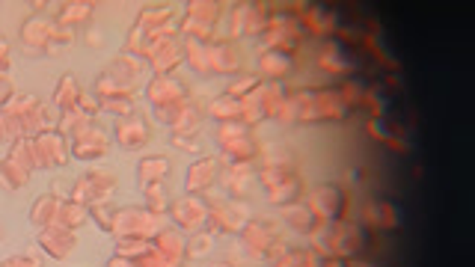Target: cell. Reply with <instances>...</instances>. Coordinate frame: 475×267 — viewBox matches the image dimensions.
Instances as JSON below:
<instances>
[{"label":"cell","instance_id":"6da1fadb","mask_svg":"<svg viewBox=\"0 0 475 267\" xmlns=\"http://www.w3.org/2000/svg\"><path fill=\"white\" fill-rule=\"evenodd\" d=\"M374 231L363 226L360 220H339V222H321V226L309 235V249H315L321 258H348L356 262L365 249L372 246Z\"/></svg>","mask_w":475,"mask_h":267},{"label":"cell","instance_id":"7a4b0ae2","mask_svg":"<svg viewBox=\"0 0 475 267\" xmlns=\"http://www.w3.org/2000/svg\"><path fill=\"white\" fill-rule=\"evenodd\" d=\"M297 104V125H342L354 116V107L336 86H315L291 92Z\"/></svg>","mask_w":475,"mask_h":267},{"label":"cell","instance_id":"3957f363","mask_svg":"<svg viewBox=\"0 0 475 267\" xmlns=\"http://www.w3.org/2000/svg\"><path fill=\"white\" fill-rule=\"evenodd\" d=\"M241 238H244V246L249 253H256L262 258H276L285 246H289V240H285V226L273 217H253L247 222V229L241 231Z\"/></svg>","mask_w":475,"mask_h":267},{"label":"cell","instance_id":"277c9868","mask_svg":"<svg viewBox=\"0 0 475 267\" xmlns=\"http://www.w3.org/2000/svg\"><path fill=\"white\" fill-rule=\"evenodd\" d=\"M306 205L315 211V217L321 222H339V220H348V211H351V193H348L342 184L324 181L309 193Z\"/></svg>","mask_w":475,"mask_h":267},{"label":"cell","instance_id":"5b68a950","mask_svg":"<svg viewBox=\"0 0 475 267\" xmlns=\"http://www.w3.org/2000/svg\"><path fill=\"white\" fill-rule=\"evenodd\" d=\"M318 66L333 77H351L360 68V57H356V44L345 42L342 36H333V39L324 42V48L318 51Z\"/></svg>","mask_w":475,"mask_h":267},{"label":"cell","instance_id":"8992f818","mask_svg":"<svg viewBox=\"0 0 475 267\" xmlns=\"http://www.w3.org/2000/svg\"><path fill=\"white\" fill-rule=\"evenodd\" d=\"M253 220V211L244 199H226L217 202V208L211 211L208 217V229L211 231H232V235H241L247 229V222Z\"/></svg>","mask_w":475,"mask_h":267},{"label":"cell","instance_id":"52a82bcc","mask_svg":"<svg viewBox=\"0 0 475 267\" xmlns=\"http://www.w3.org/2000/svg\"><path fill=\"white\" fill-rule=\"evenodd\" d=\"M360 222L372 231H398L401 229V211L389 199H369L363 205Z\"/></svg>","mask_w":475,"mask_h":267},{"label":"cell","instance_id":"ba28073f","mask_svg":"<svg viewBox=\"0 0 475 267\" xmlns=\"http://www.w3.org/2000/svg\"><path fill=\"white\" fill-rule=\"evenodd\" d=\"M297 66V53L294 51H280V48H262L258 53V68H262L265 80H282L291 75Z\"/></svg>","mask_w":475,"mask_h":267},{"label":"cell","instance_id":"9c48e42d","mask_svg":"<svg viewBox=\"0 0 475 267\" xmlns=\"http://www.w3.org/2000/svg\"><path fill=\"white\" fill-rule=\"evenodd\" d=\"M205 53H208V71H220V75H235L244 62L241 48L232 39L217 42L214 48H205Z\"/></svg>","mask_w":475,"mask_h":267},{"label":"cell","instance_id":"30bf717a","mask_svg":"<svg viewBox=\"0 0 475 267\" xmlns=\"http://www.w3.org/2000/svg\"><path fill=\"white\" fill-rule=\"evenodd\" d=\"M223 181H226V187H229V196L247 199L249 190H253V184L258 181V169H256V164H235V166L226 169Z\"/></svg>","mask_w":475,"mask_h":267},{"label":"cell","instance_id":"8fae6325","mask_svg":"<svg viewBox=\"0 0 475 267\" xmlns=\"http://www.w3.org/2000/svg\"><path fill=\"white\" fill-rule=\"evenodd\" d=\"M303 196H306V181H303L300 173H291L282 184L267 190V202L276 205V208H289L294 202H303Z\"/></svg>","mask_w":475,"mask_h":267},{"label":"cell","instance_id":"7c38bea8","mask_svg":"<svg viewBox=\"0 0 475 267\" xmlns=\"http://www.w3.org/2000/svg\"><path fill=\"white\" fill-rule=\"evenodd\" d=\"M282 220H285V226L294 229L297 235H312V231L321 226V220L315 217V211L306 205V199L294 202V205H289V208H282Z\"/></svg>","mask_w":475,"mask_h":267},{"label":"cell","instance_id":"4fadbf2b","mask_svg":"<svg viewBox=\"0 0 475 267\" xmlns=\"http://www.w3.org/2000/svg\"><path fill=\"white\" fill-rule=\"evenodd\" d=\"M208 217H211L208 202L196 199V196H191V199H184V202L175 205V220L182 222L184 229H202L205 222H208Z\"/></svg>","mask_w":475,"mask_h":267},{"label":"cell","instance_id":"5bb4252c","mask_svg":"<svg viewBox=\"0 0 475 267\" xmlns=\"http://www.w3.org/2000/svg\"><path fill=\"white\" fill-rule=\"evenodd\" d=\"M223 157H226L232 166L235 164H256V160L262 157V142H258L256 137L226 142V146H223Z\"/></svg>","mask_w":475,"mask_h":267},{"label":"cell","instance_id":"9a60e30c","mask_svg":"<svg viewBox=\"0 0 475 267\" xmlns=\"http://www.w3.org/2000/svg\"><path fill=\"white\" fill-rule=\"evenodd\" d=\"M262 166H280V169H297L300 157L289 142H271V146H262Z\"/></svg>","mask_w":475,"mask_h":267},{"label":"cell","instance_id":"2e32d148","mask_svg":"<svg viewBox=\"0 0 475 267\" xmlns=\"http://www.w3.org/2000/svg\"><path fill=\"white\" fill-rule=\"evenodd\" d=\"M220 178V160H199L191 175H187V190L199 193V190H208V187Z\"/></svg>","mask_w":475,"mask_h":267},{"label":"cell","instance_id":"e0dca14e","mask_svg":"<svg viewBox=\"0 0 475 267\" xmlns=\"http://www.w3.org/2000/svg\"><path fill=\"white\" fill-rule=\"evenodd\" d=\"M211 113L217 116L220 122H235V119L244 116V101L226 92V95H220V98H214L211 101Z\"/></svg>","mask_w":475,"mask_h":267},{"label":"cell","instance_id":"ac0fdd59","mask_svg":"<svg viewBox=\"0 0 475 267\" xmlns=\"http://www.w3.org/2000/svg\"><path fill=\"white\" fill-rule=\"evenodd\" d=\"M42 246L48 249L53 258H62V255H69L71 246H75V238H71L66 229H51L42 235Z\"/></svg>","mask_w":475,"mask_h":267},{"label":"cell","instance_id":"d6986e66","mask_svg":"<svg viewBox=\"0 0 475 267\" xmlns=\"http://www.w3.org/2000/svg\"><path fill=\"white\" fill-rule=\"evenodd\" d=\"M184 84H178V80H155V84H151V89H149V95L155 98L158 104H175V101H182L184 98Z\"/></svg>","mask_w":475,"mask_h":267},{"label":"cell","instance_id":"ffe728a7","mask_svg":"<svg viewBox=\"0 0 475 267\" xmlns=\"http://www.w3.org/2000/svg\"><path fill=\"white\" fill-rule=\"evenodd\" d=\"M312 255L315 253H312L309 246H285L280 255L271 258V262H273V267H309Z\"/></svg>","mask_w":475,"mask_h":267},{"label":"cell","instance_id":"44dd1931","mask_svg":"<svg viewBox=\"0 0 475 267\" xmlns=\"http://www.w3.org/2000/svg\"><path fill=\"white\" fill-rule=\"evenodd\" d=\"M360 107H369V110H372V119H383V116H389L392 101H389V95L383 92L380 86H369V92H365V98H363Z\"/></svg>","mask_w":475,"mask_h":267},{"label":"cell","instance_id":"7402d4cb","mask_svg":"<svg viewBox=\"0 0 475 267\" xmlns=\"http://www.w3.org/2000/svg\"><path fill=\"white\" fill-rule=\"evenodd\" d=\"M247 137H256V131L249 128L244 119H235V122H220L217 128V140L220 146H226V142H235V140H247Z\"/></svg>","mask_w":475,"mask_h":267},{"label":"cell","instance_id":"603a6c76","mask_svg":"<svg viewBox=\"0 0 475 267\" xmlns=\"http://www.w3.org/2000/svg\"><path fill=\"white\" fill-rule=\"evenodd\" d=\"M169 173V160L164 157H149L140 164V181H160Z\"/></svg>","mask_w":475,"mask_h":267},{"label":"cell","instance_id":"cb8c5ba5","mask_svg":"<svg viewBox=\"0 0 475 267\" xmlns=\"http://www.w3.org/2000/svg\"><path fill=\"white\" fill-rule=\"evenodd\" d=\"M262 80H265L262 75H241V77H235V80L229 84V95H235V98H241V101H244L247 95L256 92Z\"/></svg>","mask_w":475,"mask_h":267},{"label":"cell","instance_id":"d4e9b609","mask_svg":"<svg viewBox=\"0 0 475 267\" xmlns=\"http://www.w3.org/2000/svg\"><path fill=\"white\" fill-rule=\"evenodd\" d=\"M369 134L378 142H387V146H389V142L398 137V125H392L389 116H383V119H372L369 122Z\"/></svg>","mask_w":475,"mask_h":267},{"label":"cell","instance_id":"484cf974","mask_svg":"<svg viewBox=\"0 0 475 267\" xmlns=\"http://www.w3.org/2000/svg\"><path fill=\"white\" fill-rule=\"evenodd\" d=\"M119 140L125 142V146H137V142L149 140V128H146V122L134 119V122H128V125H122V128H119Z\"/></svg>","mask_w":475,"mask_h":267},{"label":"cell","instance_id":"4316f807","mask_svg":"<svg viewBox=\"0 0 475 267\" xmlns=\"http://www.w3.org/2000/svg\"><path fill=\"white\" fill-rule=\"evenodd\" d=\"M36 151H39V157L48 160V164H62V160H66V151H62L57 137H42L39 140V149H36Z\"/></svg>","mask_w":475,"mask_h":267},{"label":"cell","instance_id":"83f0119b","mask_svg":"<svg viewBox=\"0 0 475 267\" xmlns=\"http://www.w3.org/2000/svg\"><path fill=\"white\" fill-rule=\"evenodd\" d=\"M107 151V142L104 137H89V140H80L77 142V157H93V155H104Z\"/></svg>","mask_w":475,"mask_h":267},{"label":"cell","instance_id":"f1b7e54d","mask_svg":"<svg viewBox=\"0 0 475 267\" xmlns=\"http://www.w3.org/2000/svg\"><path fill=\"white\" fill-rule=\"evenodd\" d=\"M0 181H3L9 190H15V187H21L27 181V175L21 173V169H15L12 164H0Z\"/></svg>","mask_w":475,"mask_h":267},{"label":"cell","instance_id":"f546056e","mask_svg":"<svg viewBox=\"0 0 475 267\" xmlns=\"http://www.w3.org/2000/svg\"><path fill=\"white\" fill-rule=\"evenodd\" d=\"M249 9H253V3H241V6H235V12H232V33H235V36L247 33V24H249Z\"/></svg>","mask_w":475,"mask_h":267},{"label":"cell","instance_id":"4dcf8cb0","mask_svg":"<svg viewBox=\"0 0 475 267\" xmlns=\"http://www.w3.org/2000/svg\"><path fill=\"white\" fill-rule=\"evenodd\" d=\"M158 240H160V249H164V253L175 255V258H182V255H184V244H182V240H178V238L173 235V231H167V235H160Z\"/></svg>","mask_w":475,"mask_h":267},{"label":"cell","instance_id":"1f68e13d","mask_svg":"<svg viewBox=\"0 0 475 267\" xmlns=\"http://www.w3.org/2000/svg\"><path fill=\"white\" fill-rule=\"evenodd\" d=\"M196 125H199V110H196V107H182V116L175 119V128L191 131Z\"/></svg>","mask_w":475,"mask_h":267},{"label":"cell","instance_id":"d6a6232c","mask_svg":"<svg viewBox=\"0 0 475 267\" xmlns=\"http://www.w3.org/2000/svg\"><path fill=\"white\" fill-rule=\"evenodd\" d=\"M365 184V169L363 166H351L345 173V190L351 193V190H356V187H363Z\"/></svg>","mask_w":475,"mask_h":267},{"label":"cell","instance_id":"836d02e7","mask_svg":"<svg viewBox=\"0 0 475 267\" xmlns=\"http://www.w3.org/2000/svg\"><path fill=\"white\" fill-rule=\"evenodd\" d=\"M57 217H60L62 226H77V222L84 220V214H80V208H75V205H62L57 211Z\"/></svg>","mask_w":475,"mask_h":267},{"label":"cell","instance_id":"e575fe53","mask_svg":"<svg viewBox=\"0 0 475 267\" xmlns=\"http://www.w3.org/2000/svg\"><path fill=\"white\" fill-rule=\"evenodd\" d=\"M57 101L62 107L75 104V80H71V75H66V80H62V86L57 89Z\"/></svg>","mask_w":475,"mask_h":267},{"label":"cell","instance_id":"d590c367","mask_svg":"<svg viewBox=\"0 0 475 267\" xmlns=\"http://www.w3.org/2000/svg\"><path fill=\"white\" fill-rule=\"evenodd\" d=\"M51 214H53V199H51V196H42V199L36 202V208H33V220L36 222H45Z\"/></svg>","mask_w":475,"mask_h":267},{"label":"cell","instance_id":"8d00e7d4","mask_svg":"<svg viewBox=\"0 0 475 267\" xmlns=\"http://www.w3.org/2000/svg\"><path fill=\"white\" fill-rule=\"evenodd\" d=\"M211 235H199V238H196V244L191 246V255H196V258H199V255H208L211 253Z\"/></svg>","mask_w":475,"mask_h":267},{"label":"cell","instance_id":"74e56055","mask_svg":"<svg viewBox=\"0 0 475 267\" xmlns=\"http://www.w3.org/2000/svg\"><path fill=\"white\" fill-rule=\"evenodd\" d=\"M173 62H178L175 48H160V53H158V66L164 68V66H173Z\"/></svg>","mask_w":475,"mask_h":267},{"label":"cell","instance_id":"f35d334b","mask_svg":"<svg viewBox=\"0 0 475 267\" xmlns=\"http://www.w3.org/2000/svg\"><path fill=\"white\" fill-rule=\"evenodd\" d=\"M151 208H167V205H169V199H164V187H151Z\"/></svg>","mask_w":475,"mask_h":267},{"label":"cell","instance_id":"ab89813d","mask_svg":"<svg viewBox=\"0 0 475 267\" xmlns=\"http://www.w3.org/2000/svg\"><path fill=\"white\" fill-rule=\"evenodd\" d=\"M122 253L140 255V253H146V244H143V240H125V244H122Z\"/></svg>","mask_w":475,"mask_h":267},{"label":"cell","instance_id":"60d3db41","mask_svg":"<svg viewBox=\"0 0 475 267\" xmlns=\"http://www.w3.org/2000/svg\"><path fill=\"white\" fill-rule=\"evenodd\" d=\"M107 107H110V110H119V113H125V110H131V104H128V98H119V95H113V98H107Z\"/></svg>","mask_w":475,"mask_h":267},{"label":"cell","instance_id":"b9f144b4","mask_svg":"<svg viewBox=\"0 0 475 267\" xmlns=\"http://www.w3.org/2000/svg\"><path fill=\"white\" fill-rule=\"evenodd\" d=\"M95 217H98V222H101L104 229L113 226V211L110 208H95Z\"/></svg>","mask_w":475,"mask_h":267},{"label":"cell","instance_id":"7bdbcfd3","mask_svg":"<svg viewBox=\"0 0 475 267\" xmlns=\"http://www.w3.org/2000/svg\"><path fill=\"white\" fill-rule=\"evenodd\" d=\"M175 146H182L184 151H196V149H199V142L191 140V137H175Z\"/></svg>","mask_w":475,"mask_h":267},{"label":"cell","instance_id":"ee69618b","mask_svg":"<svg viewBox=\"0 0 475 267\" xmlns=\"http://www.w3.org/2000/svg\"><path fill=\"white\" fill-rule=\"evenodd\" d=\"M324 267H351L348 258H324Z\"/></svg>","mask_w":475,"mask_h":267},{"label":"cell","instance_id":"f6af8a7d","mask_svg":"<svg viewBox=\"0 0 475 267\" xmlns=\"http://www.w3.org/2000/svg\"><path fill=\"white\" fill-rule=\"evenodd\" d=\"M6 62H9V57H6V48H0V68H6Z\"/></svg>","mask_w":475,"mask_h":267},{"label":"cell","instance_id":"bcb514c9","mask_svg":"<svg viewBox=\"0 0 475 267\" xmlns=\"http://www.w3.org/2000/svg\"><path fill=\"white\" fill-rule=\"evenodd\" d=\"M6 95H9V86H6V84H0V101H3Z\"/></svg>","mask_w":475,"mask_h":267},{"label":"cell","instance_id":"7dc6e473","mask_svg":"<svg viewBox=\"0 0 475 267\" xmlns=\"http://www.w3.org/2000/svg\"><path fill=\"white\" fill-rule=\"evenodd\" d=\"M351 267H374V264H369V262H351Z\"/></svg>","mask_w":475,"mask_h":267},{"label":"cell","instance_id":"c3c4849f","mask_svg":"<svg viewBox=\"0 0 475 267\" xmlns=\"http://www.w3.org/2000/svg\"><path fill=\"white\" fill-rule=\"evenodd\" d=\"M110 267H131V264H128V262H113Z\"/></svg>","mask_w":475,"mask_h":267},{"label":"cell","instance_id":"681fc988","mask_svg":"<svg viewBox=\"0 0 475 267\" xmlns=\"http://www.w3.org/2000/svg\"><path fill=\"white\" fill-rule=\"evenodd\" d=\"M214 267H232V264H214Z\"/></svg>","mask_w":475,"mask_h":267},{"label":"cell","instance_id":"f907efd6","mask_svg":"<svg viewBox=\"0 0 475 267\" xmlns=\"http://www.w3.org/2000/svg\"><path fill=\"white\" fill-rule=\"evenodd\" d=\"M0 137H3V128H0Z\"/></svg>","mask_w":475,"mask_h":267}]
</instances>
